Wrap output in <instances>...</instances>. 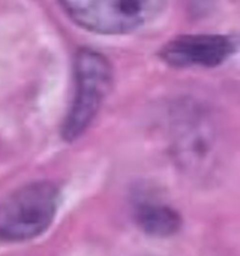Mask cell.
<instances>
[{
	"label": "cell",
	"mask_w": 240,
	"mask_h": 256,
	"mask_svg": "<svg viewBox=\"0 0 240 256\" xmlns=\"http://www.w3.org/2000/svg\"><path fill=\"white\" fill-rule=\"evenodd\" d=\"M59 202L56 188L39 182L26 185L0 202V242L34 239L55 216Z\"/></svg>",
	"instance_id": "cell-1"
},
{
	"label": "cell",
	"mask_w": 240,
	"mask_h": 256,
	"mask_svg": "<svg viewBox=\"0 0 240 256\" xmlns=\"http://www.w3.org/2000/svg\"><path fill=\"white\" fill-rule=\"evenodd\" d=\"M60 4L80 26L114 35L146 24L156 16L164 0H60Z\"/></svg>",
	"instance_id": "cell-2"
},
{
	"label": "cell",
	"mask_w": 240,
	"mask_h": 256,
	"mask_svg": "<svg viewBox=\"0 0 240 256\" xmlns=\"http://www.w3.org/2000/svg\"><path fill=\"white\" fill-rule=\"evenodd\" d=\"M75 80L74 102L62 126V135L70 142L88 129L109 92L112 82L109 62L94 50H80L75 58Z\"/></svg>",
	"instance_id": "cell-3"
},
{
	"label": "cell",
	"mask_w": 240,
	"mask_h": 256,
	"mask_svg": "<svg viewBox=\"0 0 240 256\" xmlns=\"http://www.w3.org/2000/svg\"><path fill=\"white\" fill-rule=\"evenodd\" d=\"M234 49L232 40L222 35H184L168 42L162 52L174 66H216Z\"/></svg>",
	"instance_id": "cell-4"
},
{
	"label": "cell",
	"mask_w": 240,
	"mask_h": 256,
	"mask_svg": "<svg viewBox=\"0 0 240 256\" xmlns=\"http://www.w3.org/2000/svg\"><path fill=\"white\" fill-rule=\"evenodd\" d=\"M135 220L142 232L156 238L172 236L182 226V220L174 209L144 198L135 204Z\"/></svg>",
	"instance_id": "cell-5"
}]
</instances>
